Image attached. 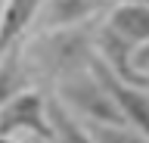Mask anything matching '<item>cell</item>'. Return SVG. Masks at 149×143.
<instances>
[{
	"label": "cell",
	"mask_w": 149,
	"mask_h": 143,
	"mask_svg": "<svg viewBox=\"0 0 149 143\" xmlns=\"http://www.w3.org/2000/svg\"><path fill=\"white\" fill-rule=\"evenodd\" d=\"M96 22L28 34L22 40V53H25V66H28V75H31V84L53 90L65 78L90 72L93 59H96V47H93Z\"/></svg>",
	"instance_id": "cell-1"
},
{
	"label": "cell",
	"mask_w": 149,
	"mask_h": 143,
	"mask_svg": "<svg viewBox=\"0 0 149 143\" xmlns=\"http://www.w3.org/2000/svg\"><path fill=\"white\" fill-rule=\"evenodd\" d=\"M53 96L72 115H78L84 124H124L121 109L112 96L109 84H106V78L93 66L90 72H81V75L65 78L62 84H56Z\"/></svg>",
	"instance_id": "cell-2"
},
{
	"label": "cell",
	"mask_w": 149,
	"mask_h": 143,
	"mask_svg": "<svg viewBox=\"0 0 149 143\" xmlns=\"http://www.w3.org/2000/svg\"><path fill=\"white\" fill-rule=\"evenodd\" d=\"M16 134H31L37 140L56 143V131L50 121V100L40 87L22 90L0 106V137H16Z\"/></svg>",
	"instance_id": "cell-3"
},
{
	"label": "cell",
	"mask_w": 149,
	"mask_h": 143,
	"mask_svg": "<svg viewBox=\"0 0 149 143\" xmlns=\"http://www.w3.org/2000/svg\"><path fill=\"white\" fill-rule=\"evenodd\" d=\"M93 47H96V59H100L118 81H124V84H137V87H149V78L143 75V72L137 68V62H134L137 47H134L130 40H124L121 34H115V31L106 25V19L96 22Z\"/></svg>",
	"instance_id": "cell-4"
},
{
	"label": "cell",
	"mask_w": 149,
	"mask_h": 143,
	"mask_svg": "<svg viewBox=\"0 0 149 143\" xmlns=\"http://www.w3.org/2000/svg\"><path fill=\"white\" fill-rule=\"evenodd\" d=\"M115 0H44V6L34 19V31H56V28H74L84 22H96L112 10Z\"/></svg>",
	"instance_id": "cell-5"
},
{
	"label": "cell",
	"mask_w": 149,
	"mask_h": 143,
	"mask_svg": "<svg viewBox=\"0 0 149 143\" xmlns=\"http://www.w3.org/2000/svg\"><path fill=\"white\" fill-rule=\"evenodd\" d=\"M102 19L115 34L130 40L134 47H143L149 40V3L143 0H115Z\"/></svg>",
	"instance_id": "cell-6"
},
{
	"label": "cell",
	"mask_w": 149,
	"mask_h": 143,
	"mask_svg": "<svg viewBox=\"0 0 149 143\" xmlns=\"http://www.w3.org/2000/svg\"><path fill=\"white\" fill-rule=\"evenodd\" d=\"M44 0H3L0 3V53L25 40L34 28V19Z\"/></svg>",
	"instance_id": "cell-7"
},
{
	"label": "cell",
	"mask_w": 149,
	"mask_h": 143,
	"mask_svg": "<svg viewBox=\"0 0 149 143\" xmlns=\"http://www.w3.org/2000/svg\"><path fill=\"white\" fill-rule=\"evenodd\" d=\"M50 121H53V131H56V143H96L93 131L78 115L68 112L56 96H50Z\"/></svg>",
	"instance_id": "cell-8"
},
{
	"label": "cell",
	"mask_w": 149,
	"mask_h": 143,
	"mask_svg": "<svg viewBox=\"0 0 149 143\" xmlns=\"http://www.w3.org/2000/svg\"><path fill=\"white\" fill-rule=\"evenodd\" d=\"M96 143H149L146 134H140L130 124H87Z\"/></svg>",
	"instance_id": "cell-9"
},
{
	"label": "cell",
	"mask_w": 149,
	"mask_h": 143,
	"mask_svg": "<svg viewBox=\"0 0 149 143\" xmlns=\"http://www.w3.org/2000/svg\"><path fill=\"white\" fill-rule=\"evenodd\" d=\"M134 62H137V68L146 75L149 72V40L143 44V47H137V53H134Z\"/></svg>",
	"instance_id": "cell-10"
},
{
	"label": "cell",
	"mask_w": 149,
	"mask_h": 143,
	"mask_svg": "<svg viewBox=\"0 0 149 143\" xmlns=\"http://www.w3.org/2000/svg\"><path fill=\"white\" fill-rule=\"evenodd\" d=\"M0 143H16V140H13V137H0Z\"/></svg>",
	"instance_id": "cell-11"
},
{
	"label": "cell",
	"mask_w": 149,
	"mask_h": 143,
	"mask_svg": "<svg viewBox=\"0 0 149 143\" xmlns=\"http://www.w3.org/2000/svg\"><path fill=\"white\" fill-rule=\"evenodd\" d=\"M146 78H149V72H146Z\"/></svg>",
	"instance_id": "cell-12"
},
{
	"label": "cell",
	"mask_w": 149,
	"mask_h": 143,
	"mask_svg": "<svg viewBox=\"0 0 149 143\" xmlns=\"http://www.w3.org/2000/svg\"><path fill=\"white\" fill-rule=\"evenodd\" d=\"M0 3H3V0H0Z\"/></svg>",
	"instance_id": "cell-13"
}]
</instances>
